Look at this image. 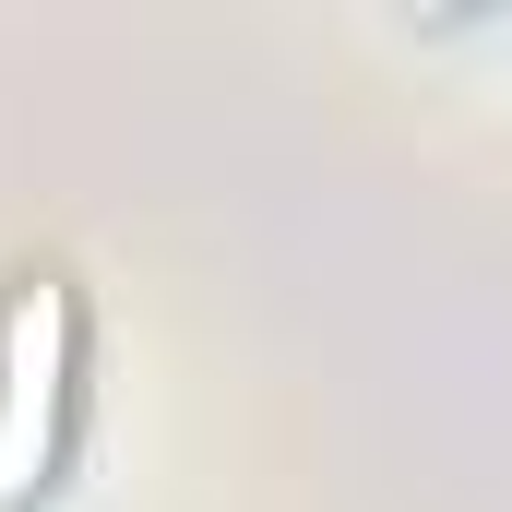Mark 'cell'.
<instances>
[{
  "label": "cell",
  "instance_id": "6da1fadb",
  "mask_svg": "<svg viewBox=\"0 0 512 512\" xmlns=\"http://www.w3.org/2000/svg\"><path fill=\"white\" fill-rule=\"evenodd\" d=\"M96 429V298L60 251L0 262V512H60Z\"/></svg>",
  "mask_w": 512,
  "mask_h": 512
}]
</instances>
